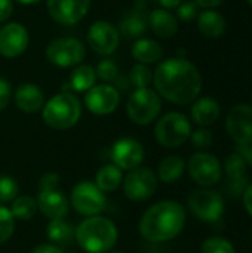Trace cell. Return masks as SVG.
Returning <instances> with one entry per match:
<instances>
[{
	"label": "cell",
	"instance_id": "1",
	"mask_svg": "<svg viewBox=\"0 0 252 253\" xmlns=\"http://www.w3.org/2000/svg\"><path fill=\"white\" fill-rule=\"evenodd\" d=\"M159 96L177 105L193 104L202 90V76L195 64L184 58L162 61L153 73Z\"/></svg>",
	"mask_w": 252,
	"mask_h": 253
},
{
	"label": "cell",
	"instance_id": "2",
	"mask_svg": "<svg viewBox=\"0 0 252 253\" xmlns=\"http://www.w3.org/2000/svg\"><path fill=\"white\" fill-rule=\"evenodd\" d=\"M186 225L184 208L172 200H163L150 206L143 215L138 230L143 239L162 243L175 239Z\"/></svg>",
	"mask_w": 252,
	"mask_h": 253
},
{
	"label": "cell",
	"instance_id": "3",
	"mask_svg": "<svg viewBox=\"0 0 252 253\" xmlns=\"http://www.w3.org/2000/svg\"><path fill=\"white\" fill-rule=\"evenodd\" d=\"M74 240L85 252L105 253L117 242V228L107 218L89 216L76 228Z\"/></svg>",
	"mask_w": 252,
	"mask_h": 253
},
{
	"label": "cell",
	"instance_id": "4",
	"mask_svg": "<svg viewBox=\"0 0 252 253\" xmlns=\"http://www.w3.org/2000/svg\"><path fill=\"white\" fill-rule=\"evenodd\" d=\"M82 116V104L76 95L61 92L53 95L42 108L43 122L55 130L73 127Z\"/></svg>",
	"mask_w": 252,
	"mask_h": 253
},
{
	"label": "cell",
	"instance_id": "5",
	"mask_svg": "<svg viewBox=\"0 0 252 253\" xmlns=\"http://www.w3.org/2000/svg\"><path fill=\"white\" fill-rule=\"evenodd\" d=\"M162 110V101L156 90L150 87L135 89L126 102L128 117L140 126L150 125Z\"/></svg>",
	"mask_w": 252,
	"mask_h": 253
},
{
	"label": "cell",
	"instance_id": "6",
	"mask_svg": "<svg viewBox=\"0 0 252 253\" xmlns=\"http://www.w3.org/2000/svg\"><path fill=\"white\" fill-rule=\"evenodd\" d=\"M192 135L190 120L181 113H168L159 119L154 127V136L162 147L177 148L189 141Z\"/></svg>",
	"mask_w": 252,
	"mask_h": 253
},
{
	"label": "cell",
	"instance_id": "7",
	"mask_svg": "<svg viewBox=\"0 0 252 253\" xmlns=\"http://www.w3.org/2000/svg\"><path fill=\"white\" fill-rule=\"evenodd\" d=\"M45 55L55 67L71 68L82 64L86 56V47L76 37H59L46 46Z\"/></svg>",
	"mask_w": 252,
	"mask_h": 253
},
{
	"label": "cell",
	"instance_id": "8",
	"mask_svg": "<svg viewBox=\"0 0 252 253\" xmlns=\"http://www.w3.org/2000/svg\"><path fill=\"white\" fill-rule=\"evenodd\" d=\"M74 211L83 216H97L100 215L107 205L104 193L91 181H82L74 185L70 196Z\"/></svg>",
	"mask_w": 252,
	"mask_h": 253
},
{
	"label": "cell",
	"instance_id": "9",
	"mask_svg": "<svg viewBox=\"0 0 252 253\" xmlns=\"http://www.w3.org/2000/svg\"><path fill=\"white\" fill-rule=\"evenodd\" d=\"M190 178L201 187L209 188L220 182L223 176V168L217 156L208 151H199L193 154L187 163Z\"/></svg>",
	"mask_w": 252,
	"mask_h": 253
},
{
	"label": "cell",
	"instance_id": "10",
	"mask_svg": "<svg viewBox=\"0 0 252 253\" xmlns=\"http://www.w3.org/2000/svg\"><path fill=\"white\" fill-rule=\"evenodd\" d=\"M189 208L192 213L203 222H217L224 213V199L220 193L202 188L189 196Z\"/></svg>",
	"mask_w": 252,
	"mask_h": 253
},
{
	"label": "cell",
	"instance_id": "11",
	"mask_svg": "<svg viewBox=\"0 0 252 253\" xmlns=\"http://www.w3.org/2000/svg\"><path fill=\"white\" fill-rule=\"evenodd\" d=\"M157 190L156 173L146 166H138L128 172L123 179V193L129 200L144 202Z\"/></svg>",
	"mask_w": 252,
	"mask_h": 253
},
{
	"label": "cell",
	"instance_id": "12",
	"mask_svg": "<svg viewBox=\"0 0 252 253\" xmlns=\"http://www.w3.org/2000/svg\"><path fill=\"white\" fill-rule=\"evenodd\" d=\"M226 129L229 136L238 145L252 144V105L238 104L226 117Z\"/></svg>",
	"mask_w": 252,
	"mask_h": 253
},
{
	"label": "cell",
	"instance_id": "13",
	"mask_svg": "<svg viewBox=\"0 0 252 253\" xmlns=\"http://www.w3.org/2000/svg\"><path fill=\"white\" fill-rule=\"evenodd\" d=\"M86 39L88 44L95 53L101 56H108L116 52L120 42V33L117 27H114L111 22L101 19L89 27Z\"/></svg>",
	"mask_w": 252,
	"mask_h": 253
},
{
	"label": "cell",
	"instance_id": "14",
	"mask_svg": "<svg viewBox=\"0 0 252 253\" xmlns=\"http://www.w3.org/2000/svg\"><path fill=\"white\" fill-rule=\"evenodd\" d=\"M119 102H120L119 89L108 83L95 84L85 95L86 108L97 116L111 114L119 107Z\"/></svg>",
	"mask_w": 252,
	"mask_h": 253
},
{
	"label": "cell",
	"instance_id": "15",
	"mask_svg": "<svg viewBox=\"0 0 252 253\" xmlns=\"http://www.w3.org/2000/svg\"><path fill=\"white\" fill-rule=\"evenodd\" d=\"M49 16L61 25H74L80 22L89 7L91 0H46Z\"/></svg>",
	"mask_w": 252,
	"mask_h": 253
},
{
	"label": "cell",
	"instance_id": "16",
	"mask_svg": "<svg viewBox=\"0 0 252 253\" xmlns=\"http://www.w3.org/2000/svg\"><path fill=\"white\" fill-rule=\"evenodd\" d=\"M28 30L19 22H7L0 28V55L13 59L21 56L28 47Z\"/></svg>",
	"mask_w": 252,
	"mask_h": 253
},
{
	"label": "cell",
	"instance_id": "17",
	"mask_svg": "<svg viewBox=\"0 0 252 253\" xmlns=\"http://www.w3.org/2000/svg\"><path fill=\"white\" fill-rule=\"evenodd\" d=\"M111 159L119 169L132 170L144 160V147L134 138H122L111 147Z\"/></svg>",
	"mask_w": 252,
	"mask_h": 253
},
{
	"label": "cell",
	"instance_id": "18",
	"mask_svg": "<svg viewBox=\"0 0 252 253\" xmlns=\"http://www.w3.org/2000/svg\"><path fill=\"white\" fill-rule=\"evenodd\" d=\"M16 107L25 114H34L45 105V93L34 83H22L13 93Z\"/></svg>",
	"mask_w": 252,
	"mask_h": 253
},
{
	"label": "cell",
	"instance_id": "19",
	"mask_svg": "<svg viewBox=\"0 0 252 253\" xmlns=\"http://www.w3.org/2000/svg\"><path fill=\"white\" fill-rule=\"evenodd\" d=\"M37 209L50 221L62 219L68 213V200L62 191H39L37 196Z\"/></svg>",
	"mask_w": 252,
	"mask_h": 253
},
{
	"label": "cell",
	"instance_id": "20",
	"mask_svg": "<svg viewBox=\"0 0 252 253\" xmlns=\"http://www.w3.org/2000/svg\"><path fill=\"white\" fill-rule=\"evenodd\" d=\"M221 116V107L217 99L211 96L199 98L192 105V119L201 127L212 126Z\"/></svg>",
	"mask_w": 252,
	"mask_h": 253
},
{
	"label": "cell",
	"instance_id": "21",
	"mask_svg": "<svg viewBox=\"0 0 252 253\" xmlns=\"http://www.w3.org/2000/svg\"><path fill=\"white\" fill-rule=\"evenodd\" d=\"M149 27L156 36L162 39H171L178 31V19L174 13L160 7V9H154L150 12Z\"/></svg>",
	"mask_w": 252,
	"mask_h": 253
},
{
	"label": "cell",
	"instance_id": "22",
	"mask_svg": "<svg viewBox=\"0 0 252 253\" xmlns=\"http://www.w3.org/2000/svg\"><path fill=\"white\" fill-rule=\"evenodd\" d=\"M132 58L137 61V64H154L159 62L163 58V47L160 43H157L153 39L140 37L131 49Z\"/></svg>",
	"mask_w": 252,
	"mask_h": 253
},
{
	"label": "cell",
	"instance_id": "23",
	"mask_svg": "<svg viewBox=\"0 0 252 253\" xmlns=\"http://www.w3.org/2000/svg\"><path fill=\"white\" fill-rule=\"evenodd\" d=\"M149 28V16L146 15L143 7H135L129 10L122 22H120V31L128 39H140L146 34Z\"/></svg>",
	"mask_w": 252,
	"mask_h": 253
},
{
	"label": "cell",
	"instance_id": "24",
	"mask_svg": "<svg viewBox=\"0 0 252 253\" xmlns=\"http://www.w3.org/2000/svg\"><path fill=\"white\" fill-rule=\"evenodd\" d=\"M198 27L203 36L209 39H218L226 31V19L221 13L208 9L198 15Z\"/></svg>",
	"mask_w": 252,
	"mask_h": 253
},
{
	"label": "cell",
	"instance_id": "25",
	"mask_svg": "<svg viewBox=\"0 0 252 253\" xmlns=\"http://www.w3.org/2000/svg\"><path fill=\"white\" fill-rule=\"evenodd\" d=\"M186 169V163L180 156H168L165 157L157 168V176L165 184H172L178 181Z\"/></svg>",
	"mask_w": 252,
	"mask_h": 253
},
{
	"label": "cell",
	"instance_id": "26",
	"mask_svg": "<svg viewBox=\"0 0 252 253\" xmlns=\"http://www.w3.org/2000/svg\"><path fill=\"white\" fill-rule=\"evenodd\" d=\"M123 181L122 169H119L116 165H105L102 166L95 176V185L102 193H111L120 187Z\"/></svg>",
	"mask_w": 252,
	"mask_h": 253
},
{
	"label": "cell",
	"instance_id": "27",
	"mask_svg": "<svg viewBox=\"0 0 252 253\" xmlns=\"http://www.w3.org/2000/svg\"><path fill=\"white\" fill-rule=\"evenodd\" d=\"M95 82H97L95 70L86 64L77 65L70 76V86L76 92H88L91 87L95 86Z\"/></svg>",
	"mask_w": 252,
	"mask_h": 253
},
{
	"label": "cell",
	"instance_id": "28",
	"mask_svg": "<svg viewBox=\"0 0 252 253\" xmlns=\"http://www.w3.org/2000/svg\"><path fill=\"white\" fill-rule=\"evenodd\" d=\"M74 231H76V228H73V225H70L64 219H52L46 227L48 239L56 245H67V243L73 242Z\"/></svg>",
	"mask_w": 252,
	"mask_h": 253
},
{
	"label": "cell",
	"instance_id": "29",
	"mask_svg": "<svg viewBox=\"0 0 252 253\" xmlns=\"http://www.w3.org/2000/svg\"><path fill=\"white\" fill-rule=\"evenodd\" d=\"M37 212V202L31 196H19L12 202L10 213L15 219L19 221H30L34 218Z\"/></svg>",
	"mask_w": 252,
	"mask_h": 253
},
{
	"label": "cell",
	"instance_id": "30",
	"mask_svg": "<svg viewBox=\"0 0 252 253\" xmlns=\"http://www.w3.org/2000/svg\"><path fill=\"white\" fill-rule=\"evenodd\" d=\"M247 168H248L247 160L238 151L229 154L224 162V170H226L227 179H239V178L247 176Z\"/></svg>",
	"mask_w": 252,
	"mask_h": 253
},
{
	"label": "cell",
	"instance_id": "31",
	"mask_svg": "<svg viewBox=\"0 0 252 253\" xmlns=\"http://www.w3.org/2000/svg\"><path fill=\"white\" fill-rule=\"evenodd\" d=\"M129 84H132L135 89H144L149 87L150 83H153V71L149 68V65L144 64H135L128 76Z\"/></svg>",
	"mask_w": 252,
	"mask_h": 253
},
{
	"label": "cell",
	"instance_id": "32",
	"mask_svg": "<svg viewBox=\"0 0 252 253\" xmlns=\"http://www.w3.org/2000/svg\"><path fill=\"white\" fill-rule=\"evenodd\" d=\"M202 253H236L235 246L224 237H209L202 243Z\"/></svg>",
	"mask_w": 252,
	"mask_h": 253
},
{
	"label": "cell",
	"instance_id": "33",
	"mask_svg": "<svg viewBox=\"0 0 252 253\" xmlns=\"http://www.w3.org/2000/svg\"><path fill=\"white\" fill-rule=\"evenodd\" d=\"M15 230V218L10 213V209L0 205V245L6 243Z\"/></svg>",
	"mask_w": 252,
	"mask_h": 253
},
{
	"label": "cell",
	"instance_id": "34",
	"mask_svg": "<svg viewBox=\"0 0 252 253\" xmlns=\"http://www.w3.org/2000/svg\"><path fill=\"white\" fill-rule=\"evenodd\" d=\"M95 74L100 80L110 83V82H116V79L119 77V68L116 65V62L113 59H102L98 62Z\"/></svg>",
	"mask_w": 252,
	"mask_h": 253
},
{
	"label": "cell",
	"instance_id": "35",
	"mask_svg": "<svg viewBox=\"0 0 252 253\" xmlns=\"http://www.w3.org/2000/svg\"><path fill=\"white\" fill-rule=\"evenodd\" d=\"M18 184L7 175H0V203L13 202L18 197Z\"/></svg>",
	"mask_w": 252,
	"mask_h": 253
},
{
	"label": "cell",
	"instance_id": "36",
	"mask_svg": "<svg viewBox=\"0 0 252 253\" xmlns=\"http://www.w3.org/2000/svg\"><path fill=\"white\" fill-rule=\"evenodd\" d=\"M195 148L198 150H208L214 144V135L206 127H199L196 130H192V135L189 138Z\"/></svg>",
	"mask_w": 252,
	"mask_h": 253
},
{
	"label": "cell",
	"instance_id": "37",
	"mask_svg": "<svg viewBox=\"0 0 252 253\" xmlns=\"http://www.w3.org/2000/svg\"><path fill=\"white\" fill-rule=\"evenodd\" d=\"M198 4L192 0L187 1H181V4L177 7V19H181L183 22H190L193 19L198 18L199 12H198Z\"/></svg>",
	"mask_w": 252,
	"mask_h": 253
},
{
	"label": "cell",
	"instance_id": "38",
	"mask_svg": "<svg viewBox=\"0 0 252 253\" xmlns=\"http://www.w3.org/2000/svg\"><path fill=\"white\" fill-rule=\"evenodd\" d=\"M248 185H250L248 176H244L239 179H227V193L235 197H242V194Z\"/></svg>",
	"mask_w": 252,
	"mask_h": 253
},
{
	"label": "cell",
	"instance_id": "39",
	"mask_svg": "<svg viewBox=\"0 0 252 253\" xmlns=\"http://www.w3.org/2000/svg\"><path fill=\"white\" fill-rule=\"evenodd\" d=\"M58 184H59V176L56 173H53V172H48L39 181V191L58 190Z\"/></svg>",
	"mask_w": 252,
	"mask_h": 253
},
{
	"label": "cell",
	"instance_id": "40",
	"mask_svg": "<svg viewBox=\"0 0 252 253\" xmlns=\"http://www.w3.org/2000/svg\"><path fill=\"white\" fill-rule=\"evenodd\" d=\"M12 99V86L10 83L0 77V111H3Z\"/></svg>",
	"mask_w": 252,
	"mask_h": 253
},
{
	"label": "cell",
	"instance_id": "41",
	"mask_svg": "<svg viewBox=\"0 0 252 253\" xmlns=\"http://www.w3.org/2000/svg\"><path fill=\"white\" fill-rule=\"evenodd\" d=\"M13 13V1L12 0H0V24L6 22Z\"/></svg>",
	"mask_w": 252,
	"mask_h": 253
},
{
	"label": "cell",
	"instance_id": "42",
	"mask_svg": "<svg viewBox=\"0 0 252 253\" xmlns=\"http://www.w3.org/2000/svg\"><path fill=\"white\" fill-rule=\"evenodd\" d=\"M242 200H244V206L245 211L248 212V215L252 218V184L247 187V190L242 194Z\"/></svg>",
	"mask_w": 252,
	"mask_h": 253
},
{
	"label": "cell",
	"instance_id": "43",
	"mask_svg": "<svg viewBox=\"0 0 252 253\" xmlns=\"http://www.w3.org/2000/svg\"><path fill=\"white\" fill-rule=\"evenodd\" d=\"M31 253H64L58 246L55 245H39L36 246Z\"/></svg>",
	"mask_w": 252,
	"mask_h": 253
},
{
	"label": "cell",
	"instance_id": "44",
	"mask_svg": "<svg viewBox=\"0 0 252 253\" xmlns=\"http://www.w3.org/2000/svg\"><path fill=\"white\" fill-rule=\"evenodd\" d=\"M236 151L247 160L248 165L252 166V144H250V145H238Z\"/></svg>",
	"mask_w": 252,
	"mask_h": 253
},
{
	"label": "cell",
	"instance_id": "45",
	"mask_svg": "<svg viewBox=\"0 0 252 253\" xmlns=\"http://www.w3.org/2000/svg\"><path fill=\"white\" fill-rule=\"evenodd\" d=\"M224 0H195V3L199 6V7H203V9H214V7H217V6H220L221 3H223Z\"/></svg>",
	"mask_w": 252,
	"mask_h": 253
},
{
	"label": "cell",
	"instance_id": "46",
	"mask_svg": "<svg viewBox=\"0 0 252 253\" xmlns=\"http://www.w3.org/2000/svg\"><path fill=\"white\" fill-rule=\"evenodd\" d=\"M157 1L160 3L162 9L169 10V9H177V7L181 4V1H183V0H157Z\"/></svg>",
	"mask_w": 252,
	"mask_h": 253
},
{
	"label": "cell",
	"instance_id": "47",
	"mask_svg": "<svg viewBox=\"0 0 252 253\" xmlns=\"http://www.w3.org/2000/svg\"><path fill=\"white\" fill-rule=\"evenodd\" d=\"M15 1H18L21 4H34V3H39L42 0H15Z\"/></svg>",
	"mask_w": 252,
	"mask_h": 253
},
{
	"label": "cell",
	"instance_id": "48",
	"mask_svg": "<svg viewBox=\"0 0 252 253\" xmlns=\"http://www.w3.org/2000/svg\"><path fill=\"white\" fill-rule=\"evenodd\" d=\"M248 3H250V6H252V0H248Z\"/></svg>",
	"mask_w": 252,
	"mask_h": 253
},
{
	"label": "cell",
	"instance_id": "49",
	"mask_svg": "<svg viewBox=\"0 0 252 253\" xmlns=\"http://www.w3.org/2000/svg\"><path fill=\"white\" fill-rule=\"evenodd\" d=\"M251 242H252V233H251Z\"/></svg>",
	"mask_w": 252,
	"mask_h": 253
}]
</instances>
